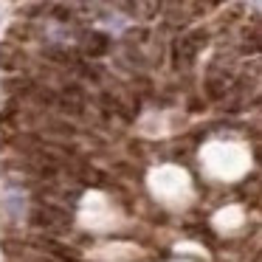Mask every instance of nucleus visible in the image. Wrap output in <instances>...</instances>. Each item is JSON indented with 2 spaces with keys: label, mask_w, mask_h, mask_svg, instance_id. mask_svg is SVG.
Masks as SVG:
<instances>
[{
  "label": "nucleus",
  "mask_w": 262,
  "mask_h": 262,
  "mask_svg": "<svg viewBox=\"0 0 262 262\" xmlns=\"http://www.w3.org/2000/svg\"><path fill=\"white\" fill-rule=\"evenodd\" d=\"M31 220H34V226L46 228V231H65L71 226V217L62 209H51V206H37L31 211Z\"/></svg>",
  "instance_id": "f257e3e1"
},
{
  "label": "nucleus",
  "mask_w": 262,
  "mask_h": 262,
  "mask_svg": "<svg viewBox=\"0 0 262 262\" xmlns=\"http://www.w3.org/2000/svg\"><path fill=\"white\" fill-rule=\"evenodd\" d=\"M206 40H209V37L203 34V31H194V34H186V37H181V42H178V62H192L194 57H198V51L200 48L206 46Z\"/></svg>",
  "instance_id": "f03ea898"
},
{
  "label": "nucleus",
  "mask_w": 262,
  "mask_h": 262,
  "mask_svg": "<svg viewBox=\"0 0 262 262\" xmlns=\"http://www.w3.org/2000/svg\"><path fill=\"white\" fill-rule=\"evenodd\" d=\"M107 48H110V40H107L104 34H99V31L88 34V40H85V54H91V57H102Z\"/></svg>",
  "instance_id": "7ed1b4c3"
}]
</instances>
